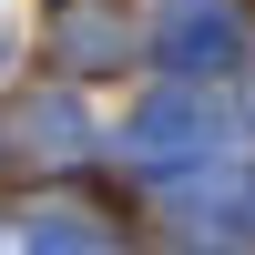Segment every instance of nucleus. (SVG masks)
Wrapping results in <instances>:
<instances>
[{
	"instance_id": "nucleus-1",
	"label": "nucleus",
	"mask_w": 255,
	"mask_h": 255,
	"mask_svg": "<svg viewBox=\"0 0 255 255\" xmlns=\"http://www.w3.org/2000/svg\"><path fill=\"white\" fill-rule=\"evenodd\" d=\"M0 153H20V163H72L82 153V113L61 92H20L10 113H0Z\"/></svg>"
}]
</instances>
